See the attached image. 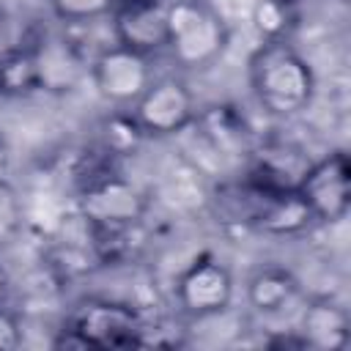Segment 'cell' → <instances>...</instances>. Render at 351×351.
Masks as SVG:
<instances>
[{"label":"cell","mask_w":351,"mask_h":351,"mask_svg":"<svg viewBox=\"0 0 351 351\" xmlns=\"http://www.w3.org/2000/svg\"><path fill=\"white\" fill-rule=\"evenodd\" d=\"M247 74L255 101L274 118L299 115L315 96V74L310 63L285 38L263 41L252 52Z\"/></svg>","instance_id":"obj_1"},{"label":"cell","mask_w":351,"mask_h":351,"mask_svg":"<svg viewBox=\"0 0 351 351\" xmlns=\"http://www.w3.org/2000/svg\"><path fill=\"white\" fill-rule=\"evenodd\" d=\"M228 25L203 0H170L167 5V52L184 69L211 66L228 47Z\"/></svg>","instance_id":"obj_2"},{"label":"cell","mask_w":351,"mask_h":351,"mask_svg":"<svg viewBox=\"0 0 351 351\" xmlns=\"http://www.w3.org/2000/svg\"><path fill=\"white\" fill-rule=\"evenodd\" d=\"M145 324L140 313L126 302L110 299H88L82 302L69 326L66 337L58 346H80V348H129L143 346Z\"/></svg>","instance_id":"obj_3"},{"label":"cell","mask_w":351,"mask_h":351,"mask_svg":"<svg viewBox=\"0 0 351 351\" xmlns=\"http://www.w3.org/2000/svg\"><path fill=\"white\" fill-rule=\"evenodd\" d=\"M296 195L307 206L313 222L337 225L348 217L351 208V162L346 151H332L315 162H310L299 181Z\"/></svg>","instance_id":"obj_4"},{"label":"cell","mask_w":351,"mask_h":351,"mask_svg":"<svg viewBox=\"0 0 351 351\" xmlns=\"http://www.w3.org/2000/svg\"><path fill=\"white\" fill-rule=\"evenodd\" d=\"M148 211L145 192L115 173L90 178L77 197V214L88 228H118L143 222Z\"/></svg>","instance_id":"obj_5"},{"label":"cell","mask_w":351,"mask_h":351,"mask_svg":"<svg viewBox=\"0 0 351 351\" xmlns=\"http://www.w3.org/2000/svg\"><path fill=\"white\" fill-rule=\"evenodd\" d=\"M236 296V280L228 263L214 255L195 258L176 280V304L184 315L206 321L222 315Z\"/></svg>","instance_id":"obj_6"},{"label":"cell","mask_w":351,"mask_h":351,"mask_svg":"<svg viewBox=\"0 0 351 351\" xmlns=\"http://www.w3.org/2000/svg\"><path fill=\"white\" fill-rule=\"evenodd\" d=\"M132 112L145 137H173L197 121V101L181 77H162L145 88Z\"/></svg>","instance_id":"obj_7"},{"label":"cell","mask_w":351,"mask_h":351,"mask_svg":"<svg viewBox=\"0 0 351 351\" xmlns=\"http://www.w3.org/2000/svg\"><path fill=\"white\" fill-rule=\"evenodd\" d=\"M151 82L154 74L148 55H140L121 44L104 47L90 60V85L107 104L129 107L145 93Z\"/></svg>","instance_id":"obj_8"},{"label":"cell","mask_w":351,"mask_h":351,"mask_svg":"<svg viewBox=\"0 0 351 351\" xmlns=\"http://www.w3.org/2000/svg\"><path fill=\"white\" fill-rule=\"evenodd\" d=\"M167 5L170 0H118L110 22L115 44L140 55H156L167 47Z\"/></svg>","instance_id":"obj_9"},{"label":"cell","mask_w":351,"mask_h":351,"mask_svg":"<svg viewBox=\"0 0 351 351\" xmlns=\"http://www.w3.org/2000/svg\"><path fill=\"white\" fill-rule=\"evenodd\" d=\"M307 348L318 351H343L351 340V318L343 304L335 299H310L302 310L299 329Z\"/></svg>","instance_id":"obj_10"},{"label":"cell","mask_w":351,"mask_h":351,"mask_svg":"<svg viewBox=\"0 0 351 351\" xmlns=\"http://www.w3.org/2000/svg\"><path fill=\"white\" fill-rule=\"evenodd\" d=\"M302 285L296 280V274L285 266H261L250 280H247V302L255 313L261 315H280L282 310H288L296 296H299Z\"/></svg>","instance_id":"obj_11"},{"label":"cell","mask_w":351,"mask_h":351,"mask_svg":"<svg viewBox=\"0 0 351 351\" xmlns=\"http://www.w3.org/2000/svg\"><path fill=\"white\" fill-rule=\"evenodd\" d=\"M36 58H38V71H41V90H69V85L80 74V60L71 49L69 41L52 38V41H38L36 44Z\"/></svg>","instance_id":"obj_12"},{"label":"cell","mask_w":351,"mask_h":351,"mask_svg":"<svg viewBox=\"0 0 351 351\" xmlns=\"http://www.w3.org/2000/svg\"><path fill=\"white\" fill-rule=\"evenodd\" d=\"M41 90V71L36 47H16L0 55V93L3 96H27Z\"/></svg>","instance_id":"obj_13"},{"label":"cell","mask_w":351,"mask_h":351,"mask_svg":"<svg viewBox=\"0 0 351 351\" xmlns=\"http://www.w3.org/2000/svg\"><path fill=\"white\" fill-rule=\"evenodd\" d=\"M101 140H104V148L115 156H126L132 151H137V145L145 140V132L143 126L137 123L134 112H126V110H118L112 112L104 126H101Z\"/></svg>","instance_id":"obj_14"},{"label":"cell","mask_w":351,"mask_h":351,"mask_svg":"<svg viewBox=\"0 0 351 351\" xmlns=\"http://www.w3.org/2000/svg\"><path fill=\"white\" fill-rule=\"evenodd\" d=\"M293 22V3L291 0H258L252 5V25L263 41L285 38Z\"/></svg>","instance_id":"obj_15"},{"label":"cell","mask_w":351,"mask_h":351,"mask_svg":"<svg viewBox=\"0 0 351 351\" xmlns=\"http://www.w3.org/2000/svg\"><path fill=\"white\" fill-rule=\"evenodd\" d=\"M49 11L66 25H88L110 16L118 0H47Z\"/></svg>","instance_id":"obj_16"},{"label":"cell","mask_w":351,"mask_h":351,"mask_svg":"<svg viewBox=\"0 0 351 351\" xmlns=\"http://www.w3.org/2000/svg\"><path fill=\"white\" fill-rule=\"evenodd\" d=\"M22 219H25V206L16 186L11 184V178H0V241L16 236Z\"/></svg>","instance_id":"obj_17"},{"label":"cell","mask_w":351,"mask_h":351,"mask_svg":"<svg viewBox=\"0 0 351 351\" xmlns=\"http://www.w3.org/2000/svg\"><path fill=\"white\" fill-rule=\"evenodd\" d=\"M19 346H22V324L5 304H0V348H19Z\"/></svg>","instance_id":"obj_18"},{"label":"cell","mask_w":351,"mask_h":351,"mask_svg":"<svg viewBox=\"0 0 351 351\" xmlns=\"http://www.w3.org/2000/svg\"><path fill=\"white\" fill-rule=\"evenodd\" d=\"M8 173H11V148L0 134V178H8Z\"/></svg>","instance_id":"obj_19"},{"label":"cell","mask_w":351,"mask_h":351,"mask_svg":"<svg viewBox=\"0 0 351 351\" xmlns=\"http://www.w3.org/2000/svg\"><path fill=\"white\" fill-rule=\"evenodd\" d=\"M8 293H11V274H8L5 263L0 261V304L8 302Z\"/></svg>","instance_id":"obj_20"},{"label":"cell","mask_w":351,"mask_h":351,"mask_svg":"<svg viewBox=\"0 0 351 351\" xmlns=\"http://www.w3.org/2000/svg\"><path fill=\"white\" fill-rule=\"evenodd\" d=\"M5 27H8V11L0 5V36L5 33Z\"/></svg>","instance_id":"obj_21"}]
</instances>
